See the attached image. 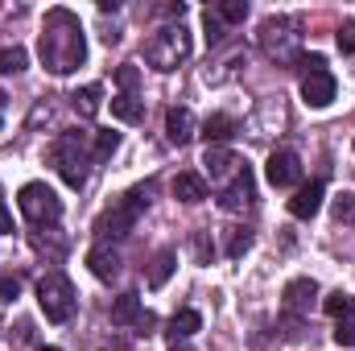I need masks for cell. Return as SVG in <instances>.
I'll return each instance as SVG.
<instances>
[{
    "label": "cell",
    "mask_w": 355,
    "mask_h": 351,
    "mask_svg": "<svg viewBox=\"0 0 355 351\" xmlns=\"http://www.w3.org/2000/svg\"><path fill=\"white\" fill-rule=\"evenodd\" d=\"M37 54H42V67L54 71V75H71L83 67L87 58V37H83V25L71 8H50L46 12V29L37 37Z\"/></svg>",
    "instance_id": "obj_1"
},
{
    "label": "cell",
    "mask_w": 355,
    "mask_h": 351,
    "mask_svg": "<svg viewBox=\"0 0 355 351\" xmlns=\"http://www.w3.org/2000/svg\"><path fill=\"white\" fill-rule=\"evenodd\" d=\"M50 166L62 174L67 186H83L87 182V132H79V128H67L54 145H50Z\"/></svg>",
    "instance_id": "obj_2"
},
{
    "label": "cell",
    "mask_w": 355,
    "mask_h": 351,
    "mask_svg": "<svg viewBox=\"0 0 355 351\" xmlns=\"http://www.w3.org/2000/svg\"><path fill=\"white\" fill-rule=\"evenodd\" d=\"M186 58H190V33L182 29V21H178V25H162V29L145 42V62H149L153 71H178Z\"/></svg>",
    "instance_id": "obj_3"
},
{
    "label": "cell",
    "mask_w": 355,
    "mask_h": 351,
    "mask_svg": "<svg viewBox=\"0 0 355 351\" xmlns=\"http://www.w3.org/2000/svg\"><path fill=\"white\" fill-rule=\"evenodd\" d=\"M37 306H42L46 323H71V314H75V285H71V277L50 268L37 281Z\"/></svg>",
    "instance_id": "obj_4"
},
{
    "label": "cell",
    "mask_w": 355,
    "mask_h": 351,
    "mask_svg": "<svg viewBox=\"0 0 355 351\" xmlns=\"http://www.w3.org/2000/svg\"><path fill=\"white\" fill-rule=\"evenodd\" d=\"M297 29H302L297 17H268L261 25V46H265V54L277 67H289L297 58V50H302V33Z\"/></svg>",
    "instance_id": "obj_5"
},
{
    "label": "cell",
    "mask_w": 355,
    "mask_h": 351,
    "mask_svg": "<svg viewBox=\"0 0 355 351\" xmlns=\"http://www.w3.org/2000/svg\"><path fill=\"white\" fill-rule=\"evenodd\" d=\"M17 207H21V215H25L33 228H54V223L62 219V198H58L46 182H25V186L17 190Z\"/></svg>",
    "instance_id": "obj_6"
},
{
    "label": "cell",
    "mask_w": 355,
    "mask_h": 351,
    "mask_svg": "<svg viewBox=\"0 0 355 351\" xmlns=\"http://www.w3.org/2000/svg\"><path fill=\"white\" fill-rule=\"evenodd\" d=\"M141 198L137 194H124V198H116L99 219H95V236L99 240H124L132 228H137V215H141Z\"/></svg>",
    "instance_id": "obj_7"
},
{
    "label": "cell",
    "mask_w": 355,
    "mask_h": 351,
    "mask_svg": "<svg viewBox=\"0 0 355 351\" xmlns=\"http://www.w3.org/2000/svg\"><path fill=\"white\" fill-rule=\"evenodd\" d=\"M265 178H268V186H277V190L297 186V182H302V162H297V153H293V149H272L268 162H265Z\"/></svg>",
    "instance_id": "obj_8"
},
{
    "label": "cell",
    "mask_w": 355,
    "mask_h": 351,
    "mask_svg": "<svg viewBox=\"0 0 355 351\" xmlns=\"http://www.w3.org/2000/svg\"><path fill=\"white\" fill-rule=\"evenodd\" d=\"M252 198H257V190H252V170H248V162H244V170L219 190V207H223V211H244V207H252Z\"/></svg>",
    "instance_id": "obj_9"
},
{
    "label": "cell",
    "mask_w": 355,
    "mask_h": 351,
    "mask_svg": "<svg viewBox=\"0 0 355 351\" xmlns=\"http://www.w3.org/2000/svg\"><path fill=\"white\" fill-rule=\"evenodd\" d=\"M335 87H339V83H335V75H331L327 67L302 75V99H306L310 108H327V103L335 99Z\"/></svg>",
    "instance_id": "obj_10"
},
{
    "label": "cell",
    "mask_w": 355,
    "mask_h": 351,
    "mask_svg": "<svg viewBox=\"0 0 355 351\" xmlns=\"http://www.w3.org/2000/svg\"><path fill=\"white\" fill-rule=\"evenodd\" d=\"M202 166H207V174H211V182H215V186H227L232 178L244 170V162H240L232 149H219V145H215V149L207 145V157H202Z\"/></svg>",
    "instance_id": "obj_11"
},
{
    "label": "cell",
    "mask_w": 355,
    "mask_h": 351,
    "mask_svg": "<svg viewBox=\"0 0 355 351\" xmlns=\"http://www.w3.org/2000/svg\"><path fill=\"white\" fill-rule=\"evenodd\" d=\"M314 298H318V281L314 277H293L285 285V310L289 314H310Z\"/></svg>",
    "instance_id": "obj_12"
},
{
    "label": "cell",
    "mask_w": 355,
    "mask_h": 351,
    "mask_svg": "<svg viewBox=\"0 0 355 351\" xmlns=\"http://www.w3.org/2000/svg\"><path fill=\"white\" fill-rule=\"evenodd\" d=\"M120 264L124 261H120V252H116L112 244H95L87 252V268L99 281H116V277H120Z\"/></svg>",
    "instance_id": "obj_13"
},
{
    "label": "cell",
    "mask_w": 355,
    "mask_h": 351,
    "mask_svg": "<svg viewBox=\"0 0 355 351\" xmlns=\"http://www.w3.org/2000/svg\"><path fill=\"white\" fill-rule=\"evenodd\" d=\"M318 207H322V182H310V186H302V190L289 198V215H293V219H314Z\"/></svg>",
    "instance_id": "obj_14"
},
{
    "label": "cell",
    "mask_w": 355,
    "mask_h": 351,
    "mask_svg": "<svg viewBox=\"0 0 355 351\" xmlns=\"http://www.w3.org/2000/svg\"><path fill=\"white\" fill-rule=\"evenodd\" d=\"M207 194H211V186H207V178H202V174L186 170V174L174 178V198H178V203H190V207H194V203H202Z\"/></svg>",
    "instance_id": "obj_15"
},
{
    "label": "cell",
    "mask_w": 355,
    "mask_h": 351,
    "mask_svg": "<svg viewBox=\"0 0 355 351\" xmlns=\"http://www.w3.org/2000/svg\"><path fill=\"white\" fill-rule=\"evenodd\" d=\"M166 137H170V145H186V141L194 137V116H190V108H170V112H166Z\"/></svg>",
    "instance_id": "obj_16"
},
{
    "label": "cell",
    "mask_w": 355,
    "mask_h": 351,
    "mask_svg": "<svg viewBox=\"0 0 355 351\" xmlns=\"http://www.w3.org/2000/svg\"><path fill=\"white\" fill-rule=\"evenodd\" d=\"M198 327H202V314L186 306V310H178L174 318H170V327H166V335H170L174 343H186V339H190V335H194Z\"/></svg>",
    "instance_id": "obj_17"
},
{
    "label": "cell",
    "mask_w": 355,
    "mask_h": 351,
    "mask_svg": "<svg viewBox=\"0 0 355 351\" xmlns=\"http://www.w3.org/2000/svg\"><path fill=\"white\" fill-rule=\"evenodd\" d=\"M137 318H141V293H120L112 302V323L116 327H132Z\"/></svg>",
    "instance_id": "obj_18"
},
{
    "label": "cell",
    "mask_w": 355,
    "mask_h": 351,
    "mask_svg": "<svg viewBox=\"0 0 355 351\" xmlns=\"http://www.w3.org/2000/svg\"><path fill=\"white\" fill-rule=\"evenodd\" d=\"M174 268H178V252H174V248H162V252L153 257V264H149V285H153V289H162V285L174 277Z\"/></svg>",
    "instance_id": "obj_19"
},
{
    "label": "cell",
    "mask_w": 355,
    "mask_h": 351,
    "mask_svg": "<svg viewBox=\"0 0 355 351\" xmlns=\"http://www.w3.org/2000/svg\"><path fill=\"white\" fill-rule=\"evenodd\" d=\"M112 116L124 120V124H137V120H145V103L137 95H116L112 99Z\"/></svg>",
    "instance_id": "obj_20"
},
{
    "label": "cell",
    "mask_w": 355,
    "mask_h": 351,
    "mask_svg": "<svg viewBox=\"0 0 355 351\" xmlns=\"http://www.w3.org/2000/svg\"><path fill=\"white\" fill-rule=\"evenodd\" d=\"M232 132H236V120H232V116H223V112L207 116V124H202V137H207V141H215V145H219V141H227Z\"/></svg>",
    "instance_id": "obj_21"
},
{
    "label": "cell",
    "mask_w": 355,
    "mask_h": 351,
    "mask_svg": "<svg viewBox=\"0 0 355 351\" xmlns=\"http://www.w3.org/2000/svg\"><path fill=\"white\" fill-rule=\"evenodd\" d=\"M322 310H327L331 318H347V314H355V298L347 289H335V293L322 298Z\"/></svg>",
    "instance_id": "obj_22"
},
{
    "label": "cell",
    "mask_w": 355,
    "mask_h": 351,
    "mask_svg": "<svg viewBox=\"0 0 355 351\" xmlns=\"http://www.w3.org/2000/svg\"><path fill=\"white\" fill-rule=\"evenodd\" d=\"M99 95H103L99 83H87L83 91H75V95H71V108H75L79 116H95V112H99Z\"/></svg>",
    "instance_id": "obj_23"
},
{
    "label": "cell",
    "mask_w": 355,
    "mask_h": 351,
    "mask_svg": "<svg viewBox=\"0 0 355 351\" xmlns=\"http://www.w3.org/2000/svg\"><path fill=\"white\" fill-rule=\"evenodd\" d=\"M25 67H29V54L21 46H4L0 50V75H21Z\"/></svg>",
    "instance_id": "obj_24"
},
{
    "label": "cell",
    "mask_w": 355,
    "mask_h": 351,
    "mask_svg": "<svg viewBox=\"0 0 355 351\" xmlns=\"http://www.w3.org/2000/svg\"><path fill=\"white\" fill-rule=\"evenodd\" d=\"M248 248H252V232H248V228H232V232H227V248H223V252H227L232 261H240Z\"/></svg>",
    "instance_id": "obj_25"
},
{
    "label": "cell",
    "mask_w": 355,
    "mask_h": 351,
    "mask_svg": "<svg viewBox=\"0 0 355 351\" xmlns=\"http://www.w3.org/2000/svg\"><path fill=\"white\" fill-rule=\"evenodd\" d=\"M331 215H335V223H352V228H355V194H352V190L335 194V203H331Z\"/></svg>",
    "instance_id": "obj_26"
},
{
    "label": "cell",
    "mask_w": 355,
    "mask_h": 351,
    "mask_svg": "<svg viewBox=\"0 0 355 351\" xmlns=\"http://www.w3.org/2000/svg\"><path fill=\"white\" fill-rule=\"evenodd\" d=\"M223 25H240L244 17H248V0H223L219 4V12H215Z\"/></svg>",
    "instance_id": "obj_27"
},
{
    "label": "cell",
    "mask_w": 355,
    "mask_h": 351,
    "mask_svg": "<svg viewBox=\"0 0 355 351\" xmlns=\"http://www.w3.org/2000/svg\"><path fill=\"white\" fill-rule=\"evenodd\" d=\"M202 37H207V46H219V42L227 37V33H223V21H219L211 8L202 12Z\"/></svg>",
    "instance_id": "obj_28"
},
{
    "label": "cell",
    "mask_w": 355,
    "mask_h": 351,
    "mask_svg": "<svg viewBox=\"0 0 355 351\" xmlns=\"http://www.w3.org/2000/svg\"><path fill=\"white\" fill-rule=\"evenodd\" d=\"M339 348H355V314L347 318H335V335H331Z\"/></svg>",
    "instance_id": "obj_29"
},
{
    "label": "cell",
    "mask_w": 355,
    "mask_h": 351,
    "mask_svg": "<svg viewBox=\"0 0 355 351\" xmlns=\"http://www.w3.org/2000/svg\"><path fill=\"white\" fill-rule=\"evenodd\" d=\"M120 149V132H99L95 137V162H107Z\"/></svg>",
    "instance_id": "obj_30"
},
{
    "label": "cell",
    "mask_w": 355,
    "mask_h": 351,
    "mask_svg": "<svg viewBox=\"0 0 355 351\" xmlns=\"http://www.w3.org/2000/svg\"><path fill=\"white\" fill-rule=\"evenodd\" d=\"M116 83L124 87V95H132V91H137V83H141V71L128 62V67H120V71H116Z\"/></svg>",
    "instance_id": "obj_31"
},
{
    "label": "cell",
    "mask_w": 355,
    "mask_h": 351,
    "mask_svg": "<svg viewBox=\"0 0 355 351\" xmlns=\"http://www.w3.org/2000/svg\"><path fill=\"white\" fill-rule=\"evenodd\" d=\"M335 42H339V50H343V54H355V21H347V25L335 33Z\"/></svg>",
    "instance_id": "obj_32"
},
{
    "label": "cell",
    "mask_w": 355,
    "mask_h": 351,
    "mask_svg": "<svg viewBox=\"0 0 355 351\" xmlns=\"http://www.w3.org/2000/svg\"><path fill=\"white\" fill-rule=\"evenodd\" d=\"M21 293V285H17V277H0V302H12Z\"/></svg>",
    "instance_id": "obj_33"
},
{
    "label": "cell",
    "mask_w": 355,
    "mask_h": 351,
    "mask_svg": "<svg viewBox=\"0 0 355 351\" xmlns=\"http://www.w3.org/2000/svg\"><path fill=\"white\" fill-rule=\"evenodd\" d=\"M194 252H198V264H207V261H211V252H215V248L207 244V236H202V232L194 236Z\"/></svg>",
    "instance_id": "obj_34"
},
{
    "label": "cell",
    "mask_w": 355,
    "mask_h": 351,
    "mask_svg": "<svg viewBox=\"0 0 355 351\" xmlns=\"http://www.w3.org/2000/svg\"><path fill=\"white\" fill-rule=\"evenodd\" d=\"M132 327H137V331H141V335H149V331H153V327H157V318H153V314H149V310H141V318H137V323H132Z\"/></svg>",
    "instance_id": "obj_35"
},
{
    "label": "cell",
    "mask_w": 355,
    "mask_h": 351,
    "mask_svg": "<svg viewBox=\"0 0 355 351\" xmlns=\"http://www.w3.org/2000/svg\"><path fill=\"white\" fill-rule=\"evenodd\" d=\"M12 232V215L4 211V203H0V236H8Z\"/></svg>",
    "instance_id": "obj_36"
},
{
    "label": "cell",
    "mask_w": 355,
    "mask_h": 351,
    "mask_svg": "<svg viewBox=\"0 0 355 351\" xmlns=\"http://www.w3.org/2000/svg\"><path fill=\"white\" fill-rule=\"evenodd\" d=\"M170 351H194V348H190V343H174Z\"/></svg>",
    "instance_id": "obj_37"
},
{
    "label": "cell",
    "mask_w": 355,
    "mask_h": 351,
    "mask_svg": "<svg viewBox=\"0 0 355 351\" xmlns=\"http://www.w3.org/2000/svg\"><path fill=\"white\" fill-rule=\"evenodd\" d=\"M37 351H58V348H37Z\"/></svg>",
    "instance_id": "obj_38"
}]
</instances>
